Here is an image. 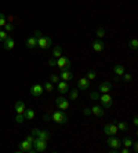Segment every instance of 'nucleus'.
<instances>
[{
	"instance_id": "obj_1",
	"label": "nucleus",
	"mask_w": 138,
	"mask_h": 153,
	"mask_svg": "<svg viewBox=\"0 0 138 153\" xmlns=\"http://www.w3.org/2000/svg\"><path fill=\"white\" fill-rule=\"evenodd\" d=\"M37 47H40L42 50H47V48H51L53 47V39L50 36H40L37 39Z\"/></svg>"
},
{
	"instance_id": "obj_2",
	"label": "nucleus",
	"mask_w": 138,
	"mask_h": 153,
	"mask_svg": "<svg viewBox=\"0 0 138 153\" xmlns=\"http://www.w3.org/2000/svg\"><path fill=\"white\" fill-rule=\"evenodd\" d=\"M51 119H53V121H55L57 124H66L68 123V116L65 112H62L60 109V111H55L53 113V116H51Z\"/></svg>"
},
{
	"instance_id": "obj_3",
	"label": "nucleus",
	"mask_w": 138,
	"mask_h": 153,
	"mask_svg": "<svg viewBox=\"0 0 138 153\" xmlns=\"http://www.w3.org/2000/svg\"><path fill=\"white\" fill-rule=\"evenodd\" d=\"M117 132H119V128H117L116 123L112 121V123H108V124L104 126V134L106 137H110V135H116Z\"/></svg>"
},
{
	"instance_id": "obj_4",
	"label": "nucleus",
	"mask_w": 138,
	"mask_h": 153,
	"mask_svg": "<svg viewBox=\"0 0 138 153\" xmlns=\"http://www.w3.org/2000/svg\"><path fill=\"white\" fill-rule=\"evenodd\" d=\"M57 66L61 69V71H64V69H71L72 62L68 57H60V58H57Z\"/></svg>"
},
{
	"instance_id": "obj_5",
	"label": "nucleus",
	"mask_w": 138,
	"mask_h": 153,
	"mask_svg": "<svg viewBox=\"0 0 138 153\" xmlns=\"http://www.w3.org/2000/svg\"><path fill=\"white\" fill-rule=\"evenodd\" d=\"M47 141H44V139H40V138H35V141H33V149L36 150V152H44V150L47 149Z\"/></svg>"
},
{
	"instance_id": "obj_6",
	"label": "nucleus",
	"mask_w": 138,
	"mask_h": 153,
	"mask_svg": "<svg viewBox=\"0 0 138 153\" xmlns=\"http://www.w3.org/2000/svg\"><path fill=\"white\" fill-rule=\"evenodd\" d=\"M32 135L36 137V138L44 139V141H48V139L51 138V134H50L48 131H46V130H37V128L32 130Z\"/></svg>"
},
{
	"instance_id": "obj_7",
	"label": "nucleus",
	"mask_w": 138,
	"mask_h": 153,
	"mask_svg": "<svg viewBox=\"0 0 138 153\" xmlns=\"http://www.w3.org/2000/svg\"><path fill=\"white\" fill-rule=\"evenodd\" d=\"M99 101H101V103H102V108H104V109H108V108H110V106H112V103H113V100H112V97L109 95V93L99 95Z\"/></svg>"
},
{
	"instance_id": "obj_8",
	"label": "nucleus",
	"mask_w": 138,
	"mask_h": 153,
	"mask_svg": "<svg viewBox=\"0 0 138 153\" xmlns=\"http://www.w3.org/2000/svg\"><path fill=\"white\" fill-rule=\"evenodd\" d=\"M18 152H25V153H35L36 150L33 149V145L29 141H22L21 143H19V149H18Z\"/></svg>"
},
{
	"instance_id": "obj_9",
	"label": "nucleus",
	"mask_w": 138,
	"mask_h": 153,
	"mask_svg": "<svg viewBox=\"0 0 138 153\" xmlns=\"http://www.w3.org/2000/svg\"><path fill=\"white\" fill-rule=\"evenodd\" d=\"M55 106L58 109H61V111H65V109L69 108V100L64 98V97H57L55 98Z\"/></svg>"
},
{
	"instance_id": "obj_10",
	"label": "nucleus",
	"mask_w": 138,
	"mask_h": 153,
	"mask_svg": "<svg viewBox=\"0 0 138 153\" xmlns=\"http://www.w3.org/2000/svg\"><path fill=\"white\" fill-rule=\"evenodd\" d=\"M108 146H109L110 149H119L122 145V141L119 138H116V135H110L108 137Z\"/></svg>"
},
{
	"instance_id": "obj_11",
	"label": "nucleus",
	"mask_w": 138,
	"mask_h": 153,
	"mask_svg": "<svg viewBox=\"0 0 138 153\" xmlns=\"http://www.w3.org/2000/svg\"><path fill=\"white\" fill-rule=\"evenodd\" d=\"M90 88V80L87 77H81L78 80V90L79 91H86Z\"/></svg>"
},
{
	"instance_id": "obj_12",
	"label": "nucleus",
	"mask_w": 138,
	"mask_h": 153,
	"mask_svg": "<svg viewBox=\"0 0 138 153\" xmlns=\"http://www.w3.org/2000/svg\"><path fill=\"white\" fill-rule=\"evenodd\" d=\"M43 91H44V88H43L42 84H33L31 87V95L33 97H40L43 94Z\"/></svg>"
},
{
	"instance_id": "obj_13",
	"label": "nucleus",
	"mask_w": 138,
	"mask_h": 153,
	"mask_svg": "<svg viewBox=\"0 0 138 153\" xmlns=\"http://www.w3.org/2000/svg\"><path fill=\"white\" fill-rule=\"evenodd\" d=\"M14 47H15V40L11 36H7L6 40L3 42V48L4 50H13Z\"/></svg>"
},
{
	"instance_id": "obj_14",
	"label": "nucleus",
	"mask_w": 138,
	"mask_h": 153,
	"mask_svg": "<svg viewBox=\"0 0 138 153\" xmlns=\"http://www.w3.org/2000/svg\"><path fill=\"white\" fill-rule=\"evenodd\" d=\"M75 77V75L72 73L71 69H64V71H61V75H60V79L65 80V82H69L72 79Z\"/></svg>"
},
{
	"instance_id": "obj_15",
	"label": "nucleus",
	"mask_w": 138,
	"mask_h": 153,
	"mask_svg": "<svg viewBox=\"0 0 138 153\" xmlns=\"http://www.w3.org/2000/svg\"><path fill=\"white\" fill-rule=\"evenodd\" d=\"M110 90H112V83L110 82H102L101 84H99V87H98V91L99 93H102V94L109 93Z\"/></svg>"
},
{
	"instance_id": "obj_16",
	"label": "nucleus",
	"mask_w": 138,
	"mask_h": 153,
	"mask_svg": "<svg viewBox=\"0 0 138 153\" xmlns=\"http://www.w3.org/2000/svg\"><path fill=\"white\" fill-rule=\"evenodd\" d=\"M57 87H58V91H60V94H66L68 91H69V85H68V83L65 82V80H62V82H58L57 83Z\"/></svg>"
},
{
	"instance_id": "obj_17",
	"label": "nucleus",
	"mask_w": 138,
	"mask_h": 153,
	"mask_svg": "<svg viewBox=\"0 0 138 153\" xmlns=\"http://www.w3.org/2000/svg\"><path fill=\"white\" fill-rule=\"evenodd\" d=\"M104 48H105V44H104L102 40H94V42H92V50L94 51L101 53Z\"/></svg>"
},
{
	"instance_id": "obj_18",
	"label": "nucleus",
	"mask_w": 138,
	"mask_h": 153,
	"mask_svg": "<svg viewBox=\"0 0 138 153\" xmlns=\"http://www.w3.org/2000/svg\"><path fill=\"white\" fill-rule=\"evenodd\" d=\"M91 114H95L98 117H102L104 114H105V111H104L102 106H98V105H94L91 108Z\"/></svg>"
},
{
	"instance_id": "obj_19",
	"label": "nucleus",
	"mask_w": 138,
	"mask_h": 153,
	"mask_svg": "<svg viewBox=\"0 0 138 153\" xmlns=\"http://www.w3.org/2000/svg\"><path fill=\"white\" fill-rule=\"evenodd\" d=\"M26 47H28V48H35V47H37V39H36L35 36H31V37L26 39Z\"/></svg>"
},
{
	"instance_id": "obj_20",
	"label": "nucleus",
	"mask_w": 138,
	"mask_h": 153,
	"mask_svg": "<svg viewBox=\"0 0 138 153\" xmlns=\"http://www.w3.org/2000/svg\"><path fill=\"white\" fill-rule=\"evenodd\" d=\"M35 116H36V113H35V111H33V109H25V112H24L25 120H33V119H35Z\"/></svg>"
},
{
	"instance_id": "obj_21",
	"label": "nucleus",
	"mask_w": 138,
	"mask_h": 153,
	"mask_svg": "<svg viewBox=\"0 0 138 153\" xmlns=\"http://www.w3.org/2000/svg\"><path fill=\"white\" fill-rule=\"evenodd\" d=\"M25 109H26V108H25L24 101H17V102H15V112H17V113H24Z\"/></svg>"
},
{
	"instance_id": "obj_22",
	"label": "nucleus",
	"mask_w": 138,
	"mask_h": 153,
	"mask_svg": "<svg viewBox=\"0 0 138 153\" xmlns=\"http://www.w3.org/2000/svg\"><path fill=\"white\" fill-rule=\"evenodd\" d=\"M124 72H126V69H124L123 65H115V66H113V73L116 76H119V77L123 75Z\"/></svg>"
},
{
	"instance_id": "obj_23",
	"label": "nucleus",
	"mask_w": 138,
	"mask_h": 153,
	"mask_svg": "<svg viewBox=\"0 0 138 153\" xmlns=\"http://www.w3.org/2000/svg\"><path fill=\"white\" fill-rule=\"evenodd\" d=\"M53 57H54V58L62 57V48H61V46H55V47L53 48Z\"/></svg>"
},
{
	"instance_id": "obj_24",
	"label": "nucleus",
	"mask_w": 138,
	"mask_h": 153,
	"mask_svg": "<svg viewBox=\"0 0 138 153\" xmlns=\"http://www.w3.org/2000/svg\"><path fill=\"white\" fill-rule=\"evenodd\" d=\"M68 93H69V100H72V101L78 100V97H79V90L78 88H72L71 91H68Z\"/></svg>"
},
{
	"instance_id": "obj_25",
	"label": "nucleus",
	"mask_w": 138,
	"mask_h": 153,
	"mask_svg": "<svg viewBox=\"0 0 138 153\" xmlns=\"http://www.w3.org/2000/svg\"><path fill=\"white\" fill-rule=\"evenodd\" d=\"M131 143H133V139H131L130 137H127V135L122 139V145L126 146V148H131Z\"/></svg>"
},
{
	"instance_id": "obj_26",
	"label": "nucleus",
	"mask_w": 138,
	"mask_h": 153,
	"mask_svg": "<svg viewBox=\"0 0 138 153\" xmlns=\"http://www.w3.org/2000/svg\"><path fill=\"white\" fill-rule=\"evenodd\" d=\"M117 128H119V130H120V131H128V124L127 123H124V121H119V123H117Z\"/></svg>"
},
{
	"instance_id": "obj_27",
	"label": "nucleus",
	"mask_w": 138,
	"mask_h": 153,
	"mask_svg": "<svg viewBox=\"0 0 138 153\" xmlns=\"http://www.w3.org/2000/svg\"><path fill=\"white\" fill-rule=\"evenodd\" d=\"M43 88L46 90V91H48V93H53V90H54L53 83H51V82H46L44 84H43Z\"/></svg>"
},
{
	"instance_id": "obj_28",
	"label": "nucleus",
	"mask_w": 138,
	"mask_h": 153,
	"mask_svg": "<svg viewBox=\"0 0 138 153\" xmlns=\"http://www.w3.org/2000/svg\"><path fill=\"white\" fill-rule=\"evenodd\" d=\"M128 46H130L131 50H137V48H138V40H137V39L130 40V43H128Z\"/></svg>"
},
{
	"instance_id": "obj_29",
	"label": "nucleus",
	"mask_w": 138,
	"mask_h": 153,
	"mask_svg": "<svg viewBox=\"0 0 138 153\" xmlns=\"http://www.w3.org/2000/svg\"><path fill=\"white\" fill-rule=\"evenodd\" d=\"M120 77L123 79V82H126V83H128V82H131V80H133V76H131L130 73H126V72H124Z\"/></svg>"
},
{
	"instance_id": "obj_30",
	"label": "nucleus",
	"mask_w": 138,
	"mask_h": 153,
	"mask_svg": "<svg viewBox=\"0 0 138 153\" xmlns=\"http://www.w3.org/2000/svg\"><path fill=\"white\" fill-rule=\"evenodd\" d=\"M86 77L89 79V80H94V79L97 77V72L95 71H89L87 72V76Z\"/></svg>"
},
{
	"instance_id": "obj_31",
	"label": "nucleus",
	"mask_w": 138,
	"mask_h": 153,
	"mask_svg": "<svg viewBox=\"0 0 138 153\" xmlns=\"http://www.w3.org/2000/svg\"><path fill=\"white\" fill-rule=\"evenodd\" d=\"M25 117H24V113H17V116H15V121H17L18 124H21V123H24Z\"/></svg>"
},
{
	"instance_id": "obj_32",
	"label": "nucleus",
	"mask_w": 138,
	"mask_h": 153,
	"mask_svg": "<svg viewBox=\"0 0 138 153\" xmlns=\"http://www.w3.org/2000/svg\"><path fill=\"white\" fill-rule=\"evenodd\" d=\"M4 30H6L7 33L13 32V30H14V25H13L11 22H8V24H6V25H4Z\"/></svg>"
},
{
	"instance_id": "obj_33",
	"label": "nucleus",
	"mask_w": 138,
	"mask_h": 153,
	"mask_svg": "<svg viewBox=\"0 0 138 153\" xmlns=\"http://www.w3.org/2000/svg\"><path fill=\"white\" fill-rule=\"evenodd\" d=\"M99 95H101L99 91H92V93L90 94V98H91L92 101H97V100H99Z\"/></svg>"
},
{
	"instance_id": "obj_34",
	"label": "nucleus",
	"mask_w": 138,
	"mask_h": 153,
	"mask_svg": "<svg viewBox=\"0 0 138 153\" xmlns=\"http://www.w3.org/2000/svg\"><path fill=\"white\" fill-rule=\"evenodd\" d=\"M6 24H7V21H6V15H4L3 13H0V28L4 26Z\"/></svg>"
},
{
	"instance_id": "obj_35",
	"label": "nucleus",
	"mask_w": 138,
	"mask_h": 153,
	"mask_svg": "<svg viewBox=\"0 0 138 153\" xmlns=\"http://www.w3.org/2000/svg\"><path fill=\"white\" fill-rule=\"evenodd\" d=\"M60 80H61V79H60V76H58V75H51V76H50V82H51V83H58Z\"/></svg>"
},
{
	"instance_id": "obj_36",
	"label": "nucleus",
	"mask_w": 138,
	"mask_h": 153,
	"mask_svg": "<svg viewBox=\"0 0 138 153\" xmlns=\"http://www.w3.org/2000/svg\"><path fill=\"white\" fill-rule=\"evenodd\" d=\"M97 36H98V37H104V36H105V29L104 28L97 29Z\"/></svg>"
},
{
	"instance_id": "obj_37",
	"label": "nucleus",
	"mask_w": 138,
	"mask_h": 153,
	"mask_svg": "<svg viewBox=\"0 0 138 153\" xmlns=\"http://www.w3.org/2000/svg\"><path fill=\"white\" fill-rule=\"evenodd\" d=\"M7 32H6V30H0V42L3 43L4 40H6V37H7Z\"/></svg>"
},
{
	"instance_id": "obj_38",
	"label": "nucleus",
	"mask_w": 138,
	"mask_h": 153,
	"mask_svg": "<svg viewBox=\"0 0 138 153\" xmlns=\"http://www.w3.org/2000/svg\"><path fill=\"white\" fill-rule=\"evenodd\" d=\"M83 114H84V116H90V114H91V108H84V109H83Z\"/></svg>"
},
{
	"instance_id": "obj_39",
	"label": "nucleus",
	"mask_w": 138,
	"mask_h": 153,
	"mask_svg": "<svg viewBox=\"0 0 138 153\" xmlns=\"http://www.w3.org/2000/svg\"><path fill=\"white\" fill-rule=\"evenodd\" d=\"M48 64L51 65V66H55V65H57V58H50V61H48Z\"/></svg>"
},
{
	"instance_id": "obj_40",
	"label": "nucleus",
	"mask_w": 138,
	"mask_h": 153,
	"mask_svg": "<svg viewBox=\"0 0 138 153\" xmlns=\"http://www.w3.org/2000/svg\"><path fill=\"white\" fill-rule=\"evenodd\" d=\"M26 141H29V142H31V143H32V145H33V141H35V137H33L32 134H31V135H28V137H26Z\"/></svg>"
},
{
	"instance_id": "obj_41",
	"label": "nucleus",
	"mask_w": 138,
	"mask_h": 153,
	"mask_svg": "<svg viewBox=\"0 0 138 153\" xmlns=\"http://www.w3.org/2000/svg\"><path fill=\"white\" fill-rule=\"evenodd\" d=\"M131 146H133V152H137L138 150V142H133Z\"/></svg>"
},
{
	"instance_id": "obj_42",
	"label": "nucleus",
	"mask_w": 138,
	"mask_h": 153,
	"mask_svg": "<svg viewBox=\"0 0 138 153\" xmlns=\"http://www.w3.org/2000/svg\"><path fill=\"white\" fill-rule=\"evenodd\" d=\"M119 152H122V153H128V152H130V148H126V146H123V149L119 150Z\"/></svg>"
},
{
	"instance_id": "obj_43",
	"label": "nucleus",
	"mask_w": 138,
	"mask_h": 153,
	"mask_svg": "<svg viewBox=\"0 0 138 153\" xmlns=\"http://www.w3.org/2000/svg\"><path fill=\"white\" fill-rule=\"evenodd\" d=\"M133 124L138 126V117H137V116H134V119H133Z\"/></svg>"
}]
</instances>
